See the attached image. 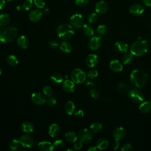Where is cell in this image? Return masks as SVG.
Segmentation results:
<instances>
[{"label":"cell","mask_w":151,"mask_h":151,"mask_svg":"<svg viewBox=\"0 0 151 151\" xmlns=\"http://www.w3.org/2000/svg\"><path fill=\"white\" fill-rule=\"evenodd\" d=\"M130 79L135 87L142 88L147 84L149 80V76L144 70L137 68L132 71Z\"/></svg>","instance_id":"1"},{"label":"cell","mask_w":151,"mask_h":151,"mask_svg":"<svg viewBox=\"0 0 151 151\" xmlns=\"http://www.w3.org/2000/svg\"><path fill=\"white\" fill-rule=\"evenodd\" d=\"M18 31L14 27H3L0 28V41L3 43L13 41L17 36Z\"/></svg>","instance_id":"2"},{"label":"cell","mask_w":151,"mask_h":151,"mask_svg":"<svg viewBox=\"0 0 151 151\" xmlns=\"http://www.w3.org/2000/svg\"><path fill=\"white\" fill-rule=\"evenodd\" d=\"M149 47V43L146 40H138L131 45L130 51L133 55L140 56L147 52Z\"/></svg>","instance_id":"3"},{"label":"cell","mask_w":151,"mask_h":151,"mask_svg":"<svg viewBox=\"0 0 151 151\" xmlns=\"http://www.w3.org/2000/svg\"><path fill=\"white\" fill-rule=\"evenodd\" d=\"M58 36L63 40H68L74 34L72 26L68 24H63L58 27L57 29Z\"/></svg>","instance_id":"4"},{"label":"cell","mask_w":151,"mask_h":151,"mask_svg":"<svg viewBox=\"0 0 151 151\" xmlns=\"http://www.w3.org/2000/svg\"><path fill=\"white\" fill-rule=\"evenodd\" d=\"M86 73L79 68L74 69L71 73V78L75 83H82L85 81L86 79Z\"/></svg>","instance_id":"5"},{"label":"cell","mask_w":151,"mask_h":151,"mask_svg":"<svg viewBox=\"0 0 151 151\" xmlns=\"http://www.w3.org/2000/svg\"><path fill=\"white\" fill-rule=\"evenodd\" d=\"M128 96L132 101L136 103H140L142 102L145 98L143 93L137 88L130 90L128 92Z\"/></svg>","instance_id":"6"},{"label":"cell","mask_w":151,"mask_h":151,"mask_svg":"<svg viewBox=\"0 0 151 151\" xmlns=\"http://www.w3.org/2000/svg\"><path fill=\"white\" fill-rule=\"evenodd\" d=\"M93 133L91 130L88 129H81L78 134V139L83 143H88L93 139Z\"/></svg>","instance_id":"7"},{"label":"cell","mask_w":151,"mask_h":151,"mask_svg":"<svg viewBox=\"0 0 151 151\" xmlns=\"http://www.w3.org/2000/svg\"><path fill=\"white\" fill-rule=\"evenodd\" d=\"M19 142L21 145L26 148H32L35 146V142L32 137L28 134H24L19 137Z\"/></svg>","instance_id":"8"},{"label":"cell","mask_w":151,"mask_h":151,"mask_svg":"<svg viewBox=\"0 0 151 151\" xmlns=\"http://www.w3.org/2000/svg\"><path fill=\"white\" fill-rule=\"evenodd\" d=\"M70 23L71 26L75 28H81L84 25L83 17L81 14H74L70 18Z\"/></svg>","instance_id":"9"},{"label":"cell","mask_w":151,"mask_h":151,"mask_svg":"<svg viewBox=\"0 0 151 151\" xmlns=\"http://www.w3.org/2000/svg\"><path fill=\"white\" fill-rule=\"evenodd\" d=\"M102 42L101 37H93L90 38L88 41V47L91 51L97 50L101 46Z\"/></svg>","instance_id":"10"},{"label":"cell","mask_w":151,"mask_h":151,"mask_svg":"<svg viewBox=\"0 0 151 151\" xmlns=\"http://www.w3.org/2000/svg\"><path fill=\"white\" fill-rule=\"evenodd\" d=\"M32 101L37 106H42L45 102L46 100L44 95L39 92H35L31 96Z\"/></svg>","instance_id":"11"},{"label":"cell","mask_w":151,"mask_h":151,"mask_svg":"<svg viewBox=\"0 0 151 151\" xmlns=\"http://www.w3.org/2000/svg\"><path fill=\"white\" fill-rule=\"evenodd\" d=\"M109 5L107 3L104 1H100L97 2L95 7L96 12L99 14H104L107 12Z\"/></svg>","instance_id":"12"},{"label":"cell","mask_w":151,"mask_h":151,"mask_svg":"<svg viewBox=\"0 0 151 151\" xmlns=\"http://www.w3.org/2000/svg\"><path fill=\"white\" fill-rule=\"evenodd\" d=\"M126 134L125 129L122 127H117L113 131V136L115 140H122L123 139Z\"/></svg>","instance_id":"13"},{"label":"cell","mask_w":151,"mask_h":151,"mask_svg":"<svg viewBox=\"0 0 151 151\" xmlns=\"http://www.w3.org/2000/svg\"><path fill=\"white\" fill-rule=\"evenodd\" d=\"M145 9L143 7V6L139 4H133L132 5H131V6L130 7L129 9V11L130 12L134 15H142L143 12H144Z\"/></svg>","instance_id":"14"},{"label":"cell","mask_w":151,"mask_h":151,"mask_svg":"<svg viewBox=\"0 0 151 151\" xmlns=\"http://www.w3.org/2000/svg\"><path fill=\"white\" fill-rule=\"evenodd\" d=\"M42 17V12L39 9H34L31 11L29 14V19L34 22L39 21Z\"/></svg>","instance_id":"15"},{"label":"cell","mask_w":151,"mask_h":151,"mask_svg":"<svg viewBox=\"0 0 151 151\" xmlns=\"http://www.w3.org/2000/svg\"><path fill=\"white\" fill-rule=\"evenodd\" d=\"M99 61L98 57L96 54H89L86 59V64L88 67H93L96 66Z\"/></svg>","instance_id":"16"},{"label":"cell","mask_w":151,"mask_h":151,"mask_svg":"<svg viewBox=\"0 0 151 151\" xmlns=\"http://www.w3.org/2000/svg\"><path fill=\"white\" fill-rule=\"evenodd\" d=\"M109 67L110 70L115 73H120L123 70V65L122 63L117 60L111 61Z\"/></svg>","instance_id":"17"},{"label":"cell","mask_w":151,"mask_h":151,"mask_svg":"<svg viewBox=\"0 0 151 151\" xmlns=\"http://www.w3.org/2000/svg\"><path fill=\"white\" fill-rule=\"evenodd\" d=\"M38 149L42 151H51L54 149V146L51 143L47 141H42L38 145Z\"/></svg>","instance_id":"18"},{"label":"cell","mask_w":151,"mask_h":151,"mask_svg":"<svg viewBox=\"0 0 151 151\" xmlns=\"http://www.w3.org/2000/svg\"><path fill=\"white\" fill-rule=\"evenodd\" d=\"M60 133V127L57 123L51 124L48 129V133L52 137H57Z\"/></svg>","instance_id":"19"},{"label":"cell","mask_w":151,"mask_h":151,"mask_svg":"<svg viewBox=\"0 0 151 151\" xmlns=\"http://www.w3.org/2000/svg\"><path fill=\"white\" fill-rule=\"evenodd\" d=\"M114 48L116 51L120 53H126L128 51L129 46L126 43L122 41H119L115 44Z\"/></svg>","instance_id":"20"},{"label":"cell","mask_w":151,"mask_h":151,"mask_svg":"<svg viewBox=\"0 0 151 151\" xmlns=\"http://www.w3.org/2000/svg\"><path fill=\"white\" fill-rule=\"evenodd\" d=\"M63 88L67 93H73L75 90L74 82L69 80H65L63 84Z\"/></svg>","instance_id":"21"},{"label":"cell","mask_w":151,"mask_h":151,"mask_svg":"<svg viewBox=\"0 0 151 151\" xmlns=\"http://www.w3.org/2000/svg\"><path fill=\"white\" fill-rule=\"evenodd\" d=\"M17 43L18 47L22 49H26L29 46V40L24 35H21L18 38Z\"/></svg>","instance_id":"22"},{"label":"cell","mask_w":151,"mask_h":151,"mask_svg":"<svg viewBox=\"0 0 151 151\" xmlns=\"http://www.w3.org/2000/svg\"><path fill=\"white\" fill-rule=\"evenodd\" d=\"M139 110L144 114H147L151 112V102L145 101L142 103L139 106Z\"/></svg>","instance_id":"23"},{"label":"cell","mask_w":151,"mask_h":151,"mask_svg":"<svg viewBox=\"0 0 151 151\" xmlns=\"http://www.w3.org/2000/svg\"><path fill=\"white\" fill-rule=\"evenodd\" d=\"M21 128L22 131L26 133H30L34 131V126L29 122H24L22 123Z\"/></svg>","instance_id":"24"},{"label":"cell","mask_w":151,"mask_h":151,"mask_svg":"<svg viewBox=\"0 0 151 151\" xmlns=\"http://www.w3.org/2000/svg\"><path fill=\"white\" fill-rule=\"evenodd\" d=\"M109 145V141L106 139H100L96 143V146L97 149L100 150H104L108 147Z\"/></svg>","instance_id":"25"},{"label":"cell","mask_w":151,"mask_h":151,"mask_svg":"<svg viewBox=\"0 0 151 151\" xmlns=\"http://www.w3.org/2000/svg\"><path fill=\"white\" fill-rule=\"evenodd\" d=\"M83 32L87 36H91L94 34V27L90 24H84L83 26Z\"/></svg>","instance_id":"26"},{"label":"cell","mask_w":151,"mask_h":151,"mask_svg":"<svg viewBox=\"0 0 151 151\" xmlns=\"http://www.w3.org/2000/svg\"><path fill=\"white\" fill-rule=\"evenodd\" d=\"M64 110L67 114L68 115H71L75 110V105L74 103L71 101H67L64 105Z\"/></svg>","instance_id":"27"},{"label":"cell","mask_w":151,"mask_h":151,"mask_svg":"<svg viewBox=\"0 0 151 151\" xmlns=\"http://www.w3.org/2000/svg\"><path fill=\"white\" fill-rule=\"evenodd\" d=\"M19 137L14 138L8 143V147L11 150H17L19 147Z\"/></svg>","instance_id":"28"},{"label":"cell","mask_w":151,"mask_h":151,"mask_svg":"<svg viewBox=\"0 0 151 151\" xmlns=\"http://www.w3.org/2000/svg\"><path fill=\"white\" fill-rule=\"evenodd\" d=\"M60 50L65 52V53H69L72 50V45L70 43H69L67 41H63L62 42L59 46Z\"/></svg>","instance_id":"29"},{"label":"cell","mask_w":151,"mask_h":151,"mask_svg":"<svg viewBox=\"0 0 151 151\" xmlns=\"http://www.w3.org/2000/svg\"><path fill=\"white\" fill-rule=\"evenodd\" d=\"M11 17L7 14H0V26L4 27L10 22Z\"/></svg>","instance_id":"30"},{"label":"cell","mask_w":151,"mask_h":151,"mask_svg":"<svg viewBox=\"0 0 151 151\" xmlns=\"http://www.w3.org/2000/svg\"><path fill=\"white\" fill-rule=\"evenodd\" d=\"M65 138L66 140L70 143L75 142L77 140V136L74 132H69L65 134Z\"/></svg>","instance_id":"31"},{"label":"cell","mask_w":151,"mask_h":151,"mask_svg":"<svg viewBox=\"0 0 151 151\" xmlns=\"http://www.w3.org/2000/svg\"><path fill=\"white\" fill-rule=\"evenodd\" d=\"M134 57H133V55L131 53H126L122 57V63L125 64H130L133 61Z\"/></svg>","instance_id":"32"},{"label":"cell","mask_w":151,"mask_h":151,"mask_svg":"<svg viewBox=\"0 0 151 151\" xmlns=\"http://www.w3.org/2000/svg\"><path fill=\"white\" fill-rule=\"evenodd\" d=\"M103 129V126L100 123L94 122L90 125V130L94 133H99Z\"/></svg>","instance_id":"33"},{"label":"cell","mask_w":151,"mask_h":151,"mask_svg":"<svg viewBox=\"0 0 151 151\" xmlns=\"http://www.w3.org/2000/svg\"><path fill=\"white\" fill-rule=\"evenodd\" d=\"M51 80L54 83H61L63 81V77L60 74L54 73L51 76Z\"/></svg>","instance_id":"34"},{"label":"cell","mask_w":151,"mask_h":151,"mask_svg":"<svg viewBox=\"0 0 151 151\" xmlns=\"http://www.w3.org/2000/svg\"><path fill=\"white\" fill-rule=\"evenodd\" d=\"M117 88L119 91L121 92H124L129 90V86L126 81H121L117 85Z\"/></svg>","instance_id":"35"},{"label":"cell","mask_w":151,"mask_h":151,"mask_svg":"<svg viewBox=\"0 0 151 151\" xmlns=\"http://www.w3.org/2000/svg\"><path fill=\"white\" fill-rule=\"evenodd\" d=\"M6 63L8 65H9L11 66H15L18 64V60L15 55H11L7 57Z\"/></svg>","instance_id":"36"},{"label":"cell","mask_w":151,"mask_h":151,"mask_svg":"<svg viewBox=\"0 0 151 151\" xmlns=\"http://www.w3.org/2000/svg\"><path fill=\"white\" fill-rule=\"evenodd\" d=\"M42 91L44 96L47 97H51L53 93L52 88L49 86H45V87H44Z\"/></svg>","instance_id":"37"},{"label":"cell","mask_w":151,"mask_h":151,"mask_svg":"<svg viewBox=\"0 0 151 151\" xmlns=\"http://www.w3.org/2000/svg\"><path fill=\"white\" fill-rule=\"evenodd\" d=\"M97 19L98 17L96 13H91L87 17V21L91 24L95 23L97 21Z\"/></svg>","instance_id":"38"},{"label":"cell","mask_w":151,"mask_h":151,"mask_svg":"<svg viewBox=\"0 0 151 151\" xmlns=\"http://www.w3.org/2000/svg\"><path fill=\"white\" fill-rule=\"evenodd\" d=\"M33 2L34 1L32 0H25L22 5L23 9L25 10L30 9L32 6Z\"/></svg>","instance_id":"39"},{"label":"cell","mask_w":151,"mask_h":151,"mask_svg":"<svg viewBox=\"0 0 151 151\" xmlns=\"http://www.w3.org/2000/svg\"><path fill=\"white\" fill-rule=\"evenodd\" d=\"M107 31V28L105 25H100L97 27V33L99 35H104Z\"/></svg>","instance_id":"40"},{"label":"cell","mask_w":151,"mask_h":151,"mask_svg":"<svg viewBox=\"0 0 151 151\" xmlns=\"http://www.w3.org/2000/svg\"><path fill=\"white\" fill-rule=\"evenodd\" d=\"M98 76V72L96 70H91L88 71L87 74V76L90 78V79H93L97 77Z\"/></svg>","instance_id":"41"},{"label":"cell","mask_w":151,"mask_h":151,"mask_svg":"<svg viewBox=\"0 0 151 151\" xmlns=\"http://www.w3.org/2000/svg\"><path fill=\"white\" fill-rule=\"evenodd\" d=\"M34 3L38 8H43L45 5L44 0H34Z\"/></svg>","instance_id":"42"},{"label":"cell","mask_w":151,"mask_h":151,"mask_svg":"<svg viewBox=\"0 0 151 151\" xmlns=\"http://www.w3.org/2000/svg\"><path fill=\"white\" fill-rule=\"evenodd\" d=\"M89 2V0H76V4L80 7L86 6Z\"/></svg>","instance_id":"43"},{"label":"cell","mask_w":151,"mask_h":151,"mask_svg":"<svg viewBox=\"0 0 151 151\" xmlns=\"http://www.w3.org/2000/svg\"><path fill=\"white\" fill-rule=\"evenodd\" d=\"M54 147H56L57 149H60L64 145V142L63 140L61 139H59V140H56L54 143Z\"/></svg>","instance_id":"44"},{"label":"cell","mask_w":151,"mask_h":151,"mask_svg":"<svg viewBox=\"0 0 151 151\" xmlns=\"http://www.w3.org/2000/svg\"><path fill=\"white\" fill-rule=\"evenodd\" d=\"M121 150L123 151H132L133 148L132 145L130 143H125L122 146Z\"/></svg>","instance_id":"45"},{"label":"cell","mask_w":151,"mask_h":151,"mask_svg":"<svg viewBox=\"0 0 151 151\" xmlns=\"http://www.w3.org/2000/svg\"><path fill=\"white\" fill-rule=\"evenodd\" d=\"M91 97L94 99H98L100 97L99 93L94 89H91L90 91Z\"/></svg>","instance_id":"46"},{"label":"cell","mask_w":151,"mask_h":151,"mask_svg":"<svg viewBox=\"0 0 151 151\" xmlns=\"http://www.w3.org/2000/svg\"><path fill=\"white\" fill-rule=\"evenodd\" d=\"M46 103H47V104L48 106H54L56 104L57 101H56V100L54 98L51 97H48V98L46 100Z\"/></svg>","instance_id":"47"},{"label":"cell","mask_w":151,"mask_h":151,"mask_svg":"<svg viewBox=\"0 0 151 151\" xmlns=\"http://www.w3.org/2000/svg\"><path fill=\"white\" fill-rule=\"evenodd\" d=\"M49 45L51 47V48L53 49H56L60 46V44L57 41L52 40L49 42Z\"/></svg>","instance_id":"48"},{"label":"cell","mask_w":151,"mask_h":151,"mask_svg":"<svg viewBox=\"0 0 151 151\" xmlns=\"http://www.w3.org/2000/svg\"><path fill=\"white\" fill-rule=\"evenodd\" d=\"M83 146V142L80 140L78 139V140H76L75 142H74V147L76 150H80Z\"/></svg>","instance_id":"49"},{"label":"cell","mask_w":151,"mask_h":151,"mask_svg":"<svg viewBox=\"0 0 151 151\" xmlns=\"http://www.w3.org/2000/svg\"><path fill=\"white\" fill-rule=\"evenodd\" d=\"M75 116L78 118H81L84 116V112L81 110H78L75 113Z\"/></svg>","instance_id":"50"},{"label":"cell","mask_w":151,"mask_h":151,"mask_svg":"<svg viewBox=\"0 0 151 151\" xmlns=\"http://www.w3.org/2000/svg\"><path fill=\"white\" fill-rule=\"evenodd\" d=\"M120 146V142H119V140H115V141L113 142V149L114 150H117L119 149Z\"/></svg>","instance_id":"51"},{"label":"cell","mask_w":151,"mask_h":151,"mask_svg":"<svg viewBox=\"0 0 151 151\" xmlns=\"http://www.w3.org/2000/svg\"><path fill=\"white\" fill-rule=\"evenodd\" d=\"M85 86L87 87H89V88H92L94 86H95V84L93 81H87L85 83Z\"/></svg>","instance_id":"52"},{"label":"cell","mask_w":151,"mask_h":151,"mask_svg":"<svg viewBox=\"0 0 151 151\" xmlns=\"http://www.w3.org/2000/svg\"><path fill=\"white\" fill-rule=\"evenodd\" d=\"M6 0H0V9H2L4 8V7L5 5Z\"/></svg>","instance_id":"53"},{"label":"cell","mask_w":151,"mask_h":151,"mask_svg":"<svg viewBox=\"0 0 151 151\" xmlns=\"http://www.w3.org/2000/svg\"><path fill=\"white\" fill-rule=\"evenodd\" d=\"M143 2L147 6L151 7V0H143Z\"/></svg>","instance_id":"54"},{"label":"cell","mask_w":151,"mask_h":151,"mask_svg":"<svg viewBox=\"0 0 151 151\" xmlns=\"http://www.w3.org/2000/svg\"><path fill=\"white\" fill-rule=\"evenodd\" d=\"M97 149V146H90L88 149L87 150L88 151H95Z\"/></svg>","instance_id":"55"},{"label":"cell","mask_w":151,"mask_h":151,"mask_svg":"<svg viewBox=\"0 0 151 151\" xmlns=\"http://www.w3.org/2000/svg\"><path fill=\"white\" fill-rule=\"evenodd\" d=\"M17 9L18 10V11H21L22 10V9L23 8V7H22V6H21V5H18V6H17Z\"/></svg>","instance_id":"56"},{"label":"cell","mask_w":151,"mask_h":151,"mask_svg":"<svg viewBox=\"0 0 151 151\" xmlns=\"http://www.w3.org/2000/svg\"><path fill=\"white\" fill-rule=\"evenodd\" d=\"M48 12H49V10H48V9H47V8H45V9L44 10V14H47Z\"/></svg>","instance_id":"57"},{"label":"cell","mask_w":151,"mask_h":151,"mask_svg":"<svg viewBox=\"0 0 151 151\" xmlns=\"http://www.w3.org/2000/svg\"><path fill=\"white\" fill-rule=\"evenodd\" d=\"M1 73H2V70H1V68L0 67V75L1 74Z\"/></svg>","instance_id":"58"},{"label":"cell","mask_w":151,"mask_h":151,"mask_svg":"<svg viewBox=\"0 0 151 151\" xmlns=\"http://www.w3.org/2000/svg\"><path fill=\"white\" fill-rule=\"evenodd\" d=\"M6 1H8V2H11V1H13L14 0H6Z\"/></svg>","instance_id":"59"},{"label":"cell","mask_w":151,"mask_h":151,"mask_svg":"<svg viewBox=\"0 0 151 151\" xmlns=\"http://www.w3.org/2000/svg\"><path fill=\"white\" fill-rule=\"evenodd\" d=\"M150 102H151V99H150Z\"/></svg>","instance_id":"60"}]
</instances>
